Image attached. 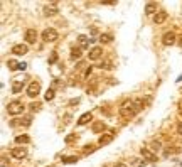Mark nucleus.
I'll return each instance as SVG.
<instances>
[{
    "mask_svg": "<svg viewBox=\"0 0 182 167\" xmlns=\"http://www.w3.org/2000/svg\"><path fill=\"white\" fill-rule=\"evenodd\" d=\"M56 12H58V5H56V3H51V7H46L44 9L46 15H54Z\"/></svg>",
    "mask_w": 182,
    "mask_h": 167,
    "instance_id": "f3484780",
    "label": "nucleus"
},
{
    "mask_svg": "<svg viewBox=\"0 0 182 167\" xmlns=\"http://www.w3.org/2000/svg\"><path fill=\"white\" fill-rule=\"evenodd\" d=\"M157 12V3L153 2H148L147 5H145V14H148V15H152V14Z\"/></svg>",
    "mask_w": 182,
    "mask_h": 167,
    "instance_id": "dca6fc26",
    "label": "nucleus"
},
{
    "mask_svg": "<svg viewBox=\"0 0 182 167\" xmlns=\"http://www.w3.org/2000/svg\"><path fill=\"white\" fill-rule=\"evenodd\" d=\"M74 138H76V133H73V135H67V137H66V144H71V142H73Z\"/></svg>",
    "mask_w": 182,
    "mask_h": 167,
    "instance_id": "bb28decb",
    "label": "nucleus"
},
{
    "mask_svg": "<svg viewBox=\"0 0 182 167\" xmlns=\"http://www.w3.org/2000/svg\"><path fill=\"white\" fill-rule=\"evenodd\" d=\"M7 112H9V115H19L24 112V105L20 101H10L7 105Z\"/></svg>",
    "mask_w": 182,
    "mask_h": 167,
    "instance_id": "f03ea898",
    "label": "nucleus"
},
{
    "mask_svg": "<svg viewBox=\"0 0 182 167\" xmlns=\"http://www.w3.org/2000/svg\"><path fill=\"white\" fill-rule=\"evenodd\" d=\"M69 103H71V105H78V103H79V98H76V100H71Z\"/></svg>",
    "mask_w": 182,
    "mask_h": 167,
    "instance_id": "473e14b6",
    "label": "nucleus"
},
{
    "mask_svg": "<svg viewBox=\"0 0 182 167\" xmlns=\"http://www.w3.org/2000/svg\"><path fill=\"white\" fill-rule=\"evenodd\" d=\"M71 58H73V59L81 58V47H73V49H71Z\"/></svg>",
    "mask_w": 182,
    "mask_h": 167,
    "instance_id": "6ab92c4d",
    "label": "nucleus"
},
{
    "mask_svg": "<svg viewBox=\"0 0 182 167\" xmlns=\"http://www.w3.org/2000/svg\"><path fill=\"white\" fill-rule=\"evenodd\" d=\"M177 81H182V74H180V76H179V79H177Z\"/></svg>",
    "mask_w": 182,
    "mask_h": 167,
    "instance_id": "c9c22d12",
    "label": "nucleus"
},
{
    "mask_svg": "<svg viewBox=\"0 0 182 167\" xmlns=\"http://www.w3.org/2000/svg\"><path fill=\"white\" fill-rule=\"evenodd\" d=\"M140 154H142V157H144L145 161H148V162H155V161H157L155 154H153V152H150L147 147H142V149H140Z\"/></svg>",
    "mask_w": 182,
    "mask_h": 167,
    "instance_id": "423d86ee",
    "label": "nucleus"
},
{
    "mask_svg": "<svg viewBox=\"0 0 182 167\" xmlns=\"http://www.w3.org/2000/svg\"><path fill=\"white\" fill-rule=\"evenodd\" d=\"M95 150V145H86V149H84V154H90V152Z\"/></svg>",
    "mask_w": 182,
    "mask_h": 167,
    "instance_id": "cd10ccee",
    "label": "nucleus"
},
{
    "mask_svg": "<svg viewBox=\"0 0 182 167\" xmlns=\"http://www.w3.org/2000/svg\"><path fill=\"white\" fill-rule=\"evenodd\" d=\"M10 154H12L14 159H19V161H22V159L27 157V149H26V147H14Z\"/></svg>",
    "mask_w": 182,
    "mask_h": 167,
    "instance_id": "7ed1b4c3",
    "label": "nucleus"
},
{
    "mask_svg": "<svg viewBox=\"0 0 182 167\" xmlns=\"http://www.w3.org/2000/svg\"><path fill=\"white\" fill-rule=\"evenodd\" d=\"M63 162H64V164H76V162H78V157H64Z\"/></svg>",
    "mask_w": 182,
    "mask_h": 167,
    "instance_id": "b1692460",
    "label": "nucleus"
},
{
    "mask_svg": "<svg viewBox=\"0 0 182 167\" xmlns=\"http://www.w3.org/2000/svg\"><path fill=\"white\" fill-rule=\"evenodd\" d=\"M99 128H105V125H103V123H96V125L93 127V130H95V132H96V130H99Z\"/></svg>",
    "mask_w": 182,
    "mask_h": 167,
    "instance_id": "c756f323",
    "label": "nucleus"
},
{
    "mask_svg": "<svg viewBox=\"0 0 182 167\" xmlns=\"http://www.w3.org/2000/svg\"><path fill=\"white\" fill-rule=\"evenodd\" d=\"M152 149L153 150H160V142H152Z\"/></svg>",
    "mask_w": 182,
    "mask_h": 167,
    "instance_id": "c85d7f7f",
    "label": "nucleus"
},
{
    "mask_svg": "<svg viewBox=\"0 0 182 167\" xmlns=\"http://www.w3.org/2000/svg\"><path fill=\"white\" fill-rule=\"evenodd\" d=\"M39 91H41V84L35 83V81H34V83H30L29 86H27V95H29L30 98H35V96L39 95Z\"/></svg>",
    "mask_w": 182,
    "mask_h": 167,
    "instance_id": "39448f33",
    "label": "nucleus"
},
{
    "mask_svg": "<svg viewBox=\"0 0 182 167\" xmlns=\"http://www.w3.org/2000/svg\"><path fill=\"white\" fill-rule=\"evenodd\" d=\"M26 67H27V64H26V63H19V69H20V71H24Z\"/></svg>",
    "mask_w": 182,
    "mask_h": 167,
    "instance_id": "2f4dec72",
    "label": "nucleus"
},
{
    "mask_svg": "<svg viewBox=\"0 0 182 167\" xmlns=\"http://www.w3.org/2000/svg\"><path fill=\"white\" fill-rule=\"evenodd\" d=\"M56 61H58V52H52L51 58H49V64H54Z\"/></svg>",
    "mask_w": 182,
    "mask_h": 167,
    "instance_id": "393cba45",
    "label": "nucleus"
},
{
    "mask_svg": "<svg viewBox=\"0 0 182 167\" xmlns=\"http://www.w3.org/2000/svg\"><path fill=\"white\" fill-rule=\"evenodd\" d=\"M101 69H111V61H105L101 64Z\"/></svg>",
    "mask_w": 182,
    "mask_h": 167,
    "instance_id": "a878e982",
    "label": "nucleus"
},
{
    "mask_svg": "<svg viewBox=\"0 0 182 167\" xmlns=\"http://www.w3.org/2000/svg\"><path fill=\"white\" fill-rule=\"evenodd\" d=\"M145 162L140 161V159H131V167H144Z\"/></svg>",
    "mask_w": 182,
    "mask_h": 167,
    "instance_id": "4be33fe9",
    "label": "nucleus"
},
{
    "mask_svg": "<svg viewBox=\"0 0 182 167\" xmlns=\"http://www.w3.org/2000/svg\"><path fill=\"white\" fill-rule=\"evenodd\" d=\"M42 39H44L46 42H54L56 39H58V32H56V29H46L44 32H42Z\"/></svg>",
    "mask_w": 182,
    "mask_h": 167,
    "instance_id": "20e7f679",
    "label": "nucleus"
},
{
    "mask_svg": "<svg viewBox=\"0 0 182 167\" xmlns=\"http://www.w3.org/2000/svg\"><path fill=\"white\" fill-rule=\"evenodd\" d=\"M26 41H27V44H34L35 42V39H37V32H35V29H27L26 31Z\"/></svg>",
    "mask_w": 182,
    "mask_h": 167,
    "instance_id": "1a4fd4ad",
    "label": "nucleus"
},
{
    "mask_svg": "<svg viewBox=\"0 0 182 167\" xmlns=\"http://www.w3.org/2000/svg\"><path fill=\"white\" fill-rule=\"evenodd\" d=\"M39 106H41L39 103H32V105H30V110H32V112H35V110H39Z\"/></svg>",
    "mask_w": 182,
    "mask_h": 167,
    "instance_id": "7c9ffc66",
    "label": "nucleus"
},
{
    "mask_svg": "<svg viewBox=\"0 0 182 167\" xmlns=\"http://www.w3.org/2000/svg\"><path fill=\"white\" fill-rule=\"evenodd\" d=\"M101 54H103V49L96 46V47H93L91 51H90V54H88V56H90V59H91V61H96V59H99V58H101Z\"/></svg>",
    "mask_w": 182,
    "mask_h": 167,
    "instance_id": "9d476101",
    "label": "nucleus"
},
{
    "mask_svg": "<svg viewBox=\"0 0 182 167\" xmlns=\"http://www.w3.org/2000/svg\"><path fill=\"white\" fill-rule=\"evenodd\" d=\"M15 142L17 144H29L30 138L27 137V135H19V137H15Z\"/></svg>",
    "mask_w": 182,
    "mask_h": 167,
    "instance_id": "a211bd4d",
    "label": "nucleus"
},
{
    "mask_svg": "<svg viewBox=\"0 0 182 167\" xmlns=\"http://www.w3.org/2000/svg\"><path fill=\"white\" fill-rule=\"evenodd\" d=\"M24 88V79H20V78H17V79H14L12 83V93H20Z\"/></svg>",
    "mask_w": 182,
    "mask_h": 167,
    "instance_id": "9b49d317",
    "label": "nucleus"
},
{
    "mask_svg": "<svg viewBox=\"0 0 182 167\" xmlns=\"http://www.w3.org/2000/svg\"><path fill=\"white\" fill-rule=\"evenodd\" d=\"M91 41H93V39H88L86 35H79V37H78V42H79V47L81 49H86L88 46H90Z\"/></svg>",
    "mask_w": 182,
    "mask_h": 167,
    "instance_id": "4468645a",
    "label": "nucleus"
},
{
    "mask_svg": "<svg viewBox=\"0 0 182 167\" xmlns=\"http://www.w3.org/2000/svg\"><path fill=\"white\" fill-rule=\"evenodd\" d=\"M111 34H101V35H99V42H105V44H106V42H111Z\"/></svg>",
    "mask_w": 182,
    "mask_h": 167,
    "instance_id": "412c9836",
    "label": "nucleus"
},
{
    "mask_svg": "<svg viewBox=\"0 0 182 167\" xmlns=\"http://www.w3.org/2000/svg\"><path fill=\"white\" fill-rule=\"evenodd\" d=\"M105 167H106V165H105Z\"/></svg>",
    "mask_w": 182,
    "mask_h": 167,
    "instance_id": "e433bc0d",
    "label": "nucleus"
},
{
    "mask_svg": "<svg viewBox=\"0 0 182 167\" xmlns=\"http://www.w3.org/2000/svg\"><path fill=\"white\" fill-rule=\"evenodd\" d=\"M27 44H17V46H14L12 47V54H15V56H24V54H27Z\"/></svg>",
    "mask_w": 182,
    "mask_h": 167,
    "instance_id": "0eeeda50",
    "label": "nucleus"
},
{
    "mask_svg": "<svg viewBox=\"0 0 182 167\" xmlns=\"http://www.w3.org/2000/svg\"><path fill=\"white\" fill-rule=\"evenodd\" d=\"M142 108H144V101L142 100H135V101L127 100V101L121 103V106H120V115L123 116V118H131V116H135Z\"/></svg>",
    "mask_w": 182,
    "mask_h": 167,
    "instance_id": "f257e3e1",
    "label": "nucleus"
},
{
    "mask_svg": "<svg viewBox=\"0 0 182 167\" xmlns=\"http://www.w3.org/2000/svg\"><path fill=\"white\" fill-rule=\"evenodd\" d=\"M162 44H164V46H174V44H176V34H174V32H167V34H164V37H162Z\"/></svg>",
    "mask_w": 182,
    "mask_h": 167,
    "instance_id": "6e6552de",
    "label": "nucleus"
},
{
    "mask_svg": "<svg viewBox=\"0 0 182 167\" xmlns=\"http://www.w3.org/2000/svg\"><path fill=\"white\" fill-rule=\"evenodd\" d=\"M54 96H56L54 90H47V91H46V95H44L46 101H52V100H54Z\"/></svg>",
    "mask_w": 182,
    "mask_h": 167,
    "instance_id": "aec40b11",
    "label": "nucleus"
},
{
    "mask_svg": "<svg viewBox=\"0 0 182 167\" xmlns=\"http://www.w3.org/2000/svg\"><path fill=\"white\" fill-rule=\"evenodd\" d=\"M111 140H113V133H103L98 142H99V145H106V144H110Z\"/></svg>",
    "mask_w": 182,
    "mask_h": 167,
    "instance_id": "2eb2a0df",
    "label": "nucleus"
},
{
    "mask_svg": "<svg viewBox=\"0 0 182 167\" xmlns=\"http://www.w3.org/2000/svg\"><path fill=\"white\" fill-rule=\"evenodd\" d=\"M167 20V12H157L155 15H153V22L155 24H162Z\"/></svg>",
    "mask_w": 182,
    "mask_h": 167,
    "instance_id": "f8f14e48",
    "label": "nucleus"
},
{
    "mask_svg": "<svg viewBox=\"0 0 182 167\" xmlns=\"http://www.w3.org/2000/svg\"><path fill=\"white\" fill-rule=\"evenodd\" d=\"M7 66H9V69H12V71L19 69V63H15V61H14V59H10V61L7 63Z\"/></svg>",
    "mask_w": 182,
    "mask_h": 167,
    "instance_id": "5701e85b",
    "label": "nucleus"
},
{
    "mask_svg": "<svg viewBox=\"0 0 182 167\" xmlns=\"http://www.w3.org/2000/svg\"><path fill=\"white\" fill-rule=\"evenodd\" d=\"M93 120V115L91 113H84V115L79 116V120H78V125H86V123H90Z\"/></svg>",
    "mask_w": 182,
    "mask_h": 167,
    "instance_id": "ddd939ff",
    "label": "nucleus"
},
{
    "mask_svg": "<svg viewBox=\"0 0 182 167\" xmlns=\"http://www.w3.org/2000/svg\"><path fill=\"white\" fill-rule=\"evenodd\" d=\"M179 132L182 133V123H179Z\"/></svg>",
    "mask_w": 182,
    "mask_h": 167,
    "instance_id": "f704fd0d",
    "label": "nucleus"
},
{
    "mask_svg": "<svg viewBox=\"0 0 182 167\" xmlns=\"http://www.w3.org/2000/svg\"><path fill=\"white\" fill-rule=\"evenodd\" d=\"M115 167H128L127 164H121V162H120V164H115Z\"/></svg>",
    "mask_w": 182,
    "mask_h": 167,
    "instance_id": "72a5a7b5",
    "label": "nucleus"
}]
</instances>
